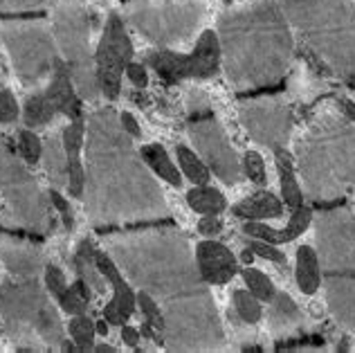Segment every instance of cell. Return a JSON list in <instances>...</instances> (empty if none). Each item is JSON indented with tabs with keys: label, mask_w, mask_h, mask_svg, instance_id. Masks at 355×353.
I'll return each instance as SVG.
<instances>
[{
	"label": "cell",
	"mask_w": 355,
	"mask_h": 353,
	"mask_svg": "<svg viewBox=\"0 0 355 353\" xmlns=\"http://www.w3.org/2000/svg\"><path fill=\"white\" fill-rule=\"evenodd\" d=\"M119 266L160 304L164 345L171 351H216L225 342L216 302L202 279L189 239L164 227L110 239Z\"/></svg>",
	"instance_id": "cell-1"
},
{
	"label": "cell",
	"mask_w": 355,
	"mask_h": 353,
	"mask_svg": "<svg viewBox=\"0 0 355 353\" xmlns=\"http://www.w3.org/2000/svg\"><path fill=\"white\" fill-rule=\"evenodd\" d=\"M86 187L95 223L169 216L164 193L146 169L113 108H99L86 126Z\"/></svg>",
	"instance_id": "cell-2"
},
{
	"label": "cell",
	"mask_w": 355,
	"mask_h": 353,
	"mask_svg": "<svg viewBox=\"0 0 355 353\" xmlns=\"http://www.w3.org/2000/svg\"><path fill=\"white\" fill-rule=\"evenodd\" d=\"M220 61L236 90L266 88L291 68L295 43L282 7L272 0L230 9L218 18Z\"/></svg>",
	"instance_id": "cell-3"
},
{
	"label": "cell",
	"mask_w": 355,
	"mask_h": 353,
	"mask_svg": "<svg viewBox=\"0 0 355 353\" xmlns=\"http://www.w3.org/2000/svg\"><path fill=\"white\" fill-rule=\"evenodd\" d=\"M295 153L308 198L326 203L355 191V122L347 115L315 117Z\"/></svg>",
	"instance_id": "cell-4"
},
{
	"label": "cell",
	"mask_w": 355,
	"mask_h": 353,
	"mask_svg": "<svg viewBox=\"0 0 355 353\" xmlns=\"http://www.w3.org/2000/svg\"><path fill=\"white\" fill-rule=\"evenodd\" d=\"M277 5L317 57L355 81L353 0H277Z\"/></svg>",
	"instance_id": "cell-5"
},
{
	"label": "cell",
	"mask_w": 355,
	"mask_h": 353,
	"mask_svg": "<svg viewBox=\"0 0 355 353\" xmlns=\"http://www.w3.org/2000/svg\"><path fill=\"white\" fill-rule=\"evenodd\" d=\"M202 14V0H135L124 9L126 21L162 48L189 43Z\"/></svg>",
	"instance_id": "cell-6"
},
{
	"label": "cell",
	"mask_w": 355,
	"mask_h": 353,
	"mask_svg": "<svg viewBox=\"0 0 355 353\" xmlns=\"http://www.w3.org/2000/svg\"><path fill=\"white\" fill-rule=\"evenodd\" d=\"M52 32L63 52V61L68 63L74 88L83 99L99 97L97 66L92 63L90 50V21L88 14L74 0H61L52 12Z\"/></svg>",
	"instance_id": "cell-7"
},
{
	"label": "cell",
	"mask_w": 355,
	"mask_h": 353,
	"mask_svg": "<svg viewBox=\"0 0 355 353\" xmlns=\"http://www.w3.org/2000/svg\"><path fill=\"white\" fill-rule=\"evenodd\" d=\"M0 39L9 52L16 74L25 83H36L52 72L57 48L50 25L45 21H5L0 23Z\"/></svg>",
	"instance_id": "cell-8"
},
{
	"label": "cell",
	"mask_w": 355,
	"mask_h": 353,
	"mask_svg": "<svg viewBox=\"0 0 355 353\" xmlns=\"http://www.w3.org/2000/svg\"><path fill=\"white\" fill-rule=\"evenodd\" d=\"M0 311L7 324H23L36 329L45 340L61 342V322L59 315L54 313V306L48 302V297L41 293V288L36 286V279L25 284H7L0 282Z\"/></svg>",
	"instance_id": "cell-9"
},
{
	"label": "cell",
	"mask_w": 355,
	"mask_h": 353,
	"mask_svg": "<svg viewBox=\"0 0 355 353\" xmlns=\"http://www.w3.org/2000/svg\"><path fill=\"white\" fill-rule=\"evenodd\" d=\"M317 259L326 275L355 273V216L338 207L317 218Z\"/></svg>",
	"instance_id": "cell-10"
},
{
	"label": "cell",
	"mask_w": 355,
	"mask_h": 353,
	"mask_svg": "<svg viewBox=\"0 0 355 353\" xmlns=\"http://www.w3.org/2000/svg\"><path fill=\"white\" fill-rule=\"evenodd\" d=\"M146 66H151L157 77L166 83L184 79H209L220 66V43L216 32H202L191 54H178L171 50H157L146 54Z\"/></svg>",
	"instance_id": "cell-11"
},
{
	"label": "cell",
	"mask_w": 355,
	"mask_h": 353,
	"mask_svg": "<svg viewBox=\"0 0 355 353\" xmlns=\"http://www.w3.org/2000/svg\"><path fill=\"white\" fill-rule=\"evenodd\" d=\"M239 117L245 133L257 144L284 148L293 133V110L282 95L252 97L239 104Z\"/></svg>",
	"instance_id": "cell-12"
},
{
	"label": "cell",
	"mask_w": 355,
	"mask_h": 353,
	"mask_svg": "<svg viewBox=\"0 0 355 353\" xmlns=\"http://www.w3.org/2000/svg\"><path fill=\"white\" fill-rule=\"evenodd\" d=\"M0 184L12 203L14 214L18 212V218L23 223H27L30 227H39L41 223L48 221L39 187L21 160H16V155L5 144V140H0Z\"/></svg>",
	"instance_id": "cell-13"
},
{
	"label": "cell",
	"mask_w": 355,
	"mask_h": 353,
	"mask_svg": "<svg viewBox=\"0 0 355 353\" xmlns=\"http://www.w3.org/2000/svg\"><path fill=\"white\" fill-rule=\"evenodd\" d=\"M133 61V43L124 30V18L110 14L106 21L104 34H101L99 48L95 54L97 79L101 95L108 99H117L121 90V74L126 72V66Z\"/></svg>",
	"instance_id": "cell-14"
},
{
	"label": "cell",
	"mask_w": 355,
	"mask_h": 353,
	"mask_svg": "<svg viewBox=\"0 0 355 353\" xmlns=\"http://www.w3.org/2000/svg\"><path fill=\"white\" fill-rule=\"evenodd\" d=\"M189 137L200 153V160L225 184H236L243 178V164L230 144L216 117H202L189 124Z\"/></svg>",
	"instance_id": "cell-15"
},
{
	"label": "cell",
	"mask_w": 355,
	"mask_h": 353,
	"mask_svg": "<svg viewBox=\"0 0 355 353\" xmlns=\"http://www.w3.org/2000/svg\"><path fill=\"white\" fill-rule=\"evenodd\" d=\"M95 266L99 268V273L106 277V282L113 286V300L106 304L104 320L108 324H119L121 327V324H126V320L133 315L137 306L133 288L124 282V275L119 273V268L113 264V259L106 252H101V250H95Z\"/></svg>",
	"instance_id": "cell-16"
},
{
	"label": "cell",
	"mask_w": 355,
	"mask_h": 353,
	"mask_svg": "<svg viewBox=\"0 0 355 353\" xmlns=\"http://www.w3.org/2000/svg\"><path fill=\"white\" fill-rule=\"evenodd\" d=\"M196 261H198V270L202 279L209 286H223L232 282L239 273L236 259L232 255L227 246L218 243L216 239L200 241L196 246Z\"/></svg>",
	"instance_id": "cell-17"
},
{
	"label": "cell",
	"mask_w": 355,
	"mask_h": 353,
	"mask_svg": "<svg viewBox=\"0 0 355 353\" xmlns=\"http://www.w3.org/2000/svg\"><path fill=\"white\" fill-rule=\"evenodd\" d=\"M326 302L342 327L355 333V273L326 275Z\"/></svg>",
	"instance_id": "cell-18"
},
{
	"label": "cell",
	"mask_w": 355,
	"mask_h": 353,
	"mask_svg": "<svg viewBox=\"0 0 355 353\" xmlns=\"http://www.w3.org/2000/svg\"><path fill=\"white\" fill-rule=\"evenodd\" d=\"M63 148L68 157V189L74 198H79L86 189V166L81 164V148L86 142V124L83 119H70V124L63 128Z\"/></svg>",
	"instance_id": "cell-19"
},
{
	"label": "cell",
	"mask_w": 355,
	"mask_h": 353,
	"mask_svg": "<svg viewBox=\"0 0 355 353\" xmlns=\"http://www.w3.org/2000/svg\"><path fill=\"white\" fill-rule=\"evenodd\" d=\"M45 95L52 101V106L57 108V113L68 115L70 119L81 117V99L77 95V88H74L70 68H68V63L59 57L52 66V79H50V86L45 88Z\"/></svg>",
	"instance_id": "cell-20"
},
{
	"label": "cell",
	"mask_w": 355,
	"mask_h": 353,
	"mask_svg": "<svg viewBox=\"0 0 355 353\" xmlns=\"http://www.w3.org/2000/svg\"><path fill=\"white\" fill-rule=\"evenodd\" d=\"M311 223H313V209L306 205H299L297 209H293L291 223H288L284 230L268 227L259 221H245L243 234H248L250 239H261L272 246H279V243H291V241H295L297 236H302Z\"/></svg>",
	"instance_id": "cell-21"
},
{
	"label": "cell",
	"mask_w": 355,
	"mask_h": 353,
	"mask_svg": "<svg viewBox=\"0 0 355 353\" xmlns=\"http://www.w3.org/2000/svg\"><path fill=\"white\" fill-rule=\"evenodd\" d=\"M0 257L14 275L36 277L41 270V250L23 241L0 236Z\"/></svg>",
	"instance_id": "cell-22"
},
{
	"label": "cell",
	"mask_w": 355,
	"mask_h": 353,
	"mask_svg": "<svg viewBox=\"0 0 355 353\" xmlns=\"http://www.w3.org/2000/svg\"><path fill=\"white\" fill-rule=\"evenodd\" d=\"M232 214L241 221H263V218H279L284 214V205L275 193L257 191L252 196L243 198L239 205L232 207Z\"/></svg>",
	"instance_id": "cell-23"
},
{
	"label": "cell",
	"mask_w": 355,
	"mask_h": 353,
	"mask_svg": "<svg viewBox=\"0 0 355 353\" xmlns=\"http://www.w3.org/2000/svg\"><path fill=\"white\" fill-rule=\"evenodd\" d=\"M275 160H277L279 182H282V196L288 207L297 209L299 205H304V191L297 182L293 155L286 148H275Z\"/></svg>",
	"instance_id": "cell-24"
},
{
	"label": "cell",
	"mask_w": 355,
	"mask_h": 353,
	"mask_svg": "<svg viewBox=\"0 0 355 353\" xmlns=\"http://www.w3.org/2000/svg\"><path fill=\"white\" fill-rule=\"evenodd\" d=\"M297 286L304 295H315L322 284V268L317 252L311 246H302L297 250V266H295Z\"/></svg>",
	"instance_id": "cell-25"
},
{
	"label": "cell",
	"mask_w": 355,
	"mask_h": 353,
	"mask_svg": "<svg viewBox=\"0 0 355 353\" xmlns=\"http://www.w3.org/2000/svg\"><path fill=\"white\" fill-rule=\"evenodd\" d=\"M43 162L45 171L50 175V182L54 187H63L68 184V157H65L63 140L57 135H50L43 144Z\"/></svg>",
	"instance_id": "cell-26"
},
{
	"label": "cell",
	"mask_w": 355,
	"mask_h": 353,
	"mask_svg": "<svg viewBox=\"0 0 355 353\" xmlns=\"http://www.w3.org/2000/svg\"><path fill=\"white\" fill-rule=\"evenodd\" d=\"M139 153H142L146 166L157 175V178L166 180L169 184H173V187H180L182 175L178 171V166L169 160V155H166L162 144H146V146H142Z\"/></svg>",
	"instance_id": "cell-27"
},
{
	"label": "cell",
	"mask_w": 355,
	"mask_h": 353,
	"mask_svg": "<svg viewBox=\"0 0 355 353\" xmlns=\"http://www.w3.org/2000/svg\"><path fill=\"white\" fill-rule=\"evenodd\" d=\"M187 205L198 214H220L227 207L225 196L207 184H196V187L187 193Z\"/></svg>",
	"instance_id": "cell-28"
},
{
	"label": "cell",
	"mask_w": 355,
	"mask_h": 353,
	"mask_svg": "<svg viewBox=\"0 0 355 353\" xmlns=\"http://www.w3.org/2000/svg\"><path fill=\"white\" fill-rule=\"evenodd\" d=\"M23 115H25V124L27 126H48L59 113H57V108L52 106V101L48 99V95H45V90H43V92H34V95L27 97Z\"/></svg>",
	"instance_id": "cell-29"
},
{
	"label": "cell",
	"mask_w": 355,
	"mask_h": 353,
	"mask_svg": "<svg viewBox=\"0 0 355 353\" xmlns=\"http://www.w3.org/2000/svg\"><path fill=\"white\" fill-rule=\"evenodd\" d=\"M175 155H178V164L184 171V175L189 178L193 184H207L211 178L209 166L200 160V155H196V151H191L189 146L178 144L175 146Z\"/></svg>",
	"instance_id": "cell-30"
},
{
	"label": "cell",
	"mask_w": 355,
	"mask_h": 353,
	"mask_svg": "<svg viewBox=\"0 0 355 353\" xmlns=\"http://www.w3.org/2000/svg\"><path fill=\"white\" fill-rule=\"evenodd\" d=\"M241 277H243V282H245V286L250 288L252 295L259 297L261 302H268V304L272 302V297L277 295V288L266 273H261L252 266H245L241 270Z\"/></svg>",
	"instance_id": "cell-31"
},
{
	"label": "cell",
	"mask_w": 355,
	"mask_h": 353,
	"mask_svg": "<svg viewBox=\"0 0 355 353\" xmlns=\"http://www.w3.org/2000/svg\"><path fill=\"white\" fill-rule=\"evenodd\" d=\"M272 311H270V318H272V324H275V329L277 327H293V324L302 318L299 315V309H297V304L291 300V295H286V293H279L272 297Z\"/></svg>",
	"instance_id": "cell-32"
},
{
	"label": "cell",
	"mask_w": 355,
	"mask_h": 353,
	"mask_svg": "<svg viewBox=\"0 0 355 353\" xmlns=\"http://www.w3.org/2000/svg\"><path fill=\"white\" fill-rule=\"evenodd\" d=\"M232 300H234V309L241 315L243 322L257 324V322H261V318H263V306H261V300L252 295L250 291L239 288V291L232 293Z\"/></svg>",
	"instance_id": "cell-33"
},
{
	"label": "cell",
	"mask_w": 355,
	"mask_h": 353,
	"mask_svg": "<svg viewBox=\"0 0 355 353\" xmlns=\"http://www.w3.org/2000/svg\"><path fill=\"white\" fill-rule=\"evenodd\" d=\"M68 331H70V338L79 351L95 349V345H92V340L97 336L95 322H92L88 315H74V320H70V324H68Z\"/></svg>",
	"instance_id": "cell-34"
},
{
	"label": "cell",
	"mask_w": 355,
	"mask_h": 353,
	"mask_svg": "<svg viewBox=\"0 0 355 353\" xmlns=\"http://www.w3.org/2000/svg\"><path fill=\"white\" fill-rule=\"evenodd\" d=\"M135 302H137L139 311H142V315H144V322L151 324V327H153L157 333H164V315H162L160 304H157L146 291H139V293L135 295ZM162 338H164V336H162Z\"/></svg>",
	"instance_id": "cell-35"
},
{
	"label": "cell",
	"mask_w": 355,
	"mask_h": 353,
	"mask_svg": "<svg viewBox=\"0 0 355 353\" xmlns=\"http://www.w3.org/2000/svg\"><path fill=\"white\" fill-rule=\"evenodd\" d=\"M18 151H21L23 160L27 164H36L43 157V144L39 140V135L30 128H23L21 133H18Z\"/></svg>",
	"instance_id": "cell-36"
},
{
	"label": "cell",
	"mask_w": 355,
	"mask_h": 353,
	"mask_svg": "<svg viewBox=\"0 0 355 353\" xmlns=\"http://www.w3.org/2000/svg\"><path fill=\"white\" fill-rule=\"evenodd\" d=\"M243 175L254 182V184H266L268 182V175H266V162L257 151H248L243 155Z\"/></svg>",
	"instance_id": "cell-37"
},
{
	"label": "cell",
	"mask_w": 355,
	"mask_h": 353,
	"mask_svg": "<svg viewBox=\"0 0 355 353\" xmlns=\"http://www.w3.org/2000/svg\"><path fill=\"white\" fill-rule=\"evenodd\" d=\"M88 302L79 291H77V286H68L63 291V295L59 297V304H61V309L65 313H70V315H86L88 313Z\"/></svg>",
	"instance_id": "cell-38"
},
{
	"label": "cell",
	"mask_w": 355,
	"mask_h": 353,
	"mask_svg": "<svg viewBox=\"0 0 355 353\" xmlns=\"http://www.w3.org/2000/svg\"><path fill=\"white\" fill-rule=\"evenodd\" d=\"M18 119V104L12 90L0 88V124H12Z\"/></svg>",
	"instance_id": "cell-39"
},
{
	"label": "cell",
	"mask_w": 355,
	"mask_h": 353,
	"mask_svg": "<svg viewBox=\"0 0 355 353\" xmlns=\"http://www.w3.org/2000/svg\"><path fill=\"white\" fill-rule=\"evenodd\" d=\"M45 288H48L57 300L63 295V291L68 288V282H65V275L61 268H57V266L45 268Z\"/></svg>",
	"instance_id": "cell-40"
},
{
	"label": "cell",
	"mask_w": 355,
	"mask_h": 353,
	"mask_svg": "<svg viewBox=\"0 0 355 353\" xmlns=\"http://www.w3.org/2000/svg\"><path fill=\"white\" fill-rule=\"evenodd\" d=\"M250 250L254 255L263 257V259H270V261H275V264H286V255L279 252V250L272 243H268V241H261V239L250 241Z\"/></svg>",
	"instance_id": "cell-41"
},
{
	"label": "cell",
	"mask_w": 355,
	"mask_h": 353,
	"mask_svg": "<svg viewBox=\"0 0 355 353\" xmlns=\"http://www.w3.org/2000/svg\"><path fill=\"white\" fill-rule=\"evenodd\" d=\"M220 230H223V223L216 214H205V216L198 221V232L207 239H216L220 234Z\"/></svg>",
	"instance_id": "cell-42"
},
{
	"label": "cell",
	"mask_w": 355,
	"mask_h": 353,
	"mask_svg": "<svg viewBox=\"0 0 355 353\" xmlns=\"http://www.w3.org/2000/svg\"><path fill=\"white\" fill-rule=\"evenodd\" d=\"M50 200H52V205L59 209V214H61V218H63V223H65V227L68 230H72V225H74V216H72V209H70V203L65 200L59 191H50Z\"/></svg>",
	"instance_id": "cell-43"
},
{
	"label": "cell",
	"mask_w": 355,
	"mask_h": 353,
	"mask_svg": "<svg viewBox=\"0 0 355 353\" xmlns=\"http://www.w3.org/2000/svg\"><path fill=\"white\" fill-rule=\"evenodd\" d=\"M126 77L135 88H146V83H148V74H146V68L142 66V63L130 61L126 66Z\"/></svg>",
	"instance_id": "cell-44"
},
{
	"label": "cell",
	"mask_w": 355,
	"mask_h": 353,
	"mask_svg": "<svg viewBox=\"0 0 355 353\" xmlns=\"http://www.w3.org/2000/svg\"><path fill=\"white\" fill-rule=\"evenodd\" d=\"M43 3L45 0H0V12H27Z\"/></svg>",
	"instance_id": "cell-45"
},
{
	"label": "cell",
	"mask_w": 355,
	"mask_h": 353,
	"mask_svg": "<svg viewBox=\"0 0 355 353\" xmlns=\"http://www.w3.org/2000/svg\"><path fill=\"white\" fill-rule=\"evenodd\" d=\"M119 122H121V126H124V131L133 137V140H137V137H142V128H139V124H137V119L130 115V113H121L119 115Z\"/></svg>",
	"instance_id": "cell-46"
},
{
	"label": "cell",
	"mask_w": 355,
	"mask_h": 353,
	"mask_svg": "<svg viewBox=\"0 0 355 353\" xmlns=\"http://www.w3.org/2000/svg\"><path fill=\"white\" fill-rule=\"evenodd\" d=\"M121 340H124L128 347L137 349V345H139V331L133 329V327H126V324H121Z\"/></svg>",
	"instance_id": "cell-47"
},
{
	"label": "cell",
	"mask_w": 355,
	"mask_h": 353,
	"mask_svg": "<svg viewBox=\"0 0 355 353\" xmlns=\"http://www.w3.org/2000/svg\"><path fill=\"white\" fill-rule=\"evenodd\" d=\"M340 108H342V113L347 115L351 122H355V104L349 99H340Z\"/></svg>",
	"instance_id": "cell-48"
},
{
	"label": "cell",
	"mask_w": 355,
	"mask_h": 353,
	"mask_svg": "<svg viewBox=\"0 0 355 353\" xmlns=\"http://www.w3.org/2000/svg\"><path fill=\"white\" fill-rule=\"evenodd\" d=\"M108 331H110V324H108L106 320H99V322H95V333H97V336L106 338V336H108Z\"/></svg>",
	"instance_id": "cell-49"
},
{
	"label": "cell",
	"mask_w": 355,
	"mask_h": 353,
	"mask_svg": "<svg viewBox=\"0 0 355 353\" xmlns=\"http://www.w3.org/2000/svg\"><path fill=\"white\" fill-rule=\"evenodd\" d=\"M241 261L245 264V266H252V261H254V252H252L250 248H245V250L241 252Z\"/></svg>",
	"instance_id": "cell-50"
},
{
	"label": "cell",
	"mask_w": 355,
	"mask_h": 353,
	"mask_svg": "<svg viewBox=\"0 0 355 353\" xmlns=\"http://www.w3.org/2000/svg\"><path fill=\"white\" fill-rule=\"evenodd\" d=\"M95 351H97V353H115L117 349H115V347H110V345H97Z\"/></svg>",
	"instance_id": "cell-51"
},
{
	"label": "cell",
	"mask_w": 355,
	"mask_h": 353,
	"mask_svg": "<svg viewBox=\"0 0 355 353\" xmlns=\"http://www.w3.org/2000/svg\"><path fill=\"white\" fill-rule=\"evenodd\" d=\"M243 351H248V353H261L263 349H261V347H243Z\"/></svg>",
	"instance_id": "cell-52"
},
{
	"label": "cell",
	"mask_w": 355,
	"mask_h": 353,
	"mask_svg": "<svg viewBox=\"0 0 355 353\" xmlns=\"http://www.w3.org/2000/svg\"><path fill=\"white\" fill-rule=\"evenodd\" d=\"M223 3H225V5H232V3H234V0H223Z\"/></svg>",
	"instance_id": "cell-53"
}]
</instances>
